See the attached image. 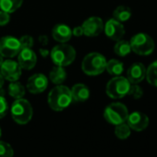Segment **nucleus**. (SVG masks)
<instances>
[{
    "instance_id": "4be33fe9",
    "label": "nucleus",
    "mask_w": 157,
    "mask_h": 157,
    "mask_svg": "<svg viewBox=\"0 0 157 157\" xmlns=\"http://www.w3.org/2000/svg\"><path fill=\"white\" fill-rule=\"evenodd\" d=\"M113 19L117 20L119 22L128 21L131 17V10L128 7L126 6H119L117 7L113 12Z\"/></svg>"
},
{
    "instance_id": "b1692460",
    "label": "nucleus",
    "mask_w": 157,
    "mask_h": 157,
    "mask_svg": "<svg viewBox=\"0 0 157 157\" xmlns=\"http://www.w3.org/2000/svg\"><path fill=\"white\" fill-rule=\"evenodd\" d=\"M146 78L151 85L157 87V60L146 68Z\"/></svg>"
},
{
    "instance_id": "a211bd4d",
    "label": "nucleus",
    "mask_w": 157,
    "mask_h": 157,
    "mask_svg": "<svg viewBox=\"0 0 157 157\" xmlns=\"http://www.w3.org/2000/svg\"><path fill=\"white\" fill-rule=\"evenodd\" d=\"M67 78V72L63 67L56 66L49 73V80L56 85L62 84Z\"/></svg>"
},
{
    "instance_id": "6ab92c4d",
    "label": "nucleus",
    "mask_w": 157,
    "mask_h": 157,
    "mask_svg": "<svg viewBox=\"0 0 157 157\" xmlns=\"http://www.w3.org/2000/svg\"><path fill=\"white\" fill-rule=\"evenodd\" d=\"M8 90H9V94L14 99L23 98V96L25 95V93H26L25 87L19 81L11 82L9 85Z\"/></svg>"
},
{
    "instance_id": "412c9836",
    "label": "nucleus",
    "mask_w": 157,
    "mask_h": 157,
    "mask_svg": "<svg viewBox=\"0 0 157 157\" xmlns=\"http://www.w3.org/2000/svg\"><path fill=\"white\" fill-rule=\"evenodd\" d=\"M105 70L114 77L120 76L124 71V64L117 59H110L106 62Z\"/></svg>"
},
{
    "instance_id": "1a4fd4ad",
    "label": "nucleus",
    "mask_w": 157,
    "mask_h": 157,
    "mask_svg": "<svg viewBox=\"0 0 157 157\" xmlns=\"http://www.w3.org/2000/svg\"><path fill=\"white\" fill-rule=\"evenodd\" d=\"M22 68L19 65L18 62L8 58L4 60L1 67H0V72H1L3 78L9 82H16L19 81L21 78Z\"/></svg>"
},
{
    "instance_id": "2eb2a0df",
    "label": "nucleus",
    "mask_w": 157,
    "mask_h": 157,
    "mask_svg": "<svg viewBox=\"0 0 157 157\" xmlns=\"http://www.w3.org/2000/svg\"><path fill=\"white\" fill-rule=\"evenodd\" d=\"M146 77V68L143 64L137 62L132 64L127 72V78L131 84L141 82Z\"/></svg>"
},
{
    "instance_id": "6e6552de",
    "label": "nucleus",
    "mask_w": 157,
    "mask_h": 157,
    "mask_svg": "<svg viewBox=\"0 0 157 157\" xmlns=\"http://www.w3.org/2000/svg\"><path fill=\"white\" fill-rule=\"evenodd\" d=\"M21 50L20 40L13 36H4L0 38V55L3 57L12 58L19 55Z\"/></svg>"
},
{
    "instance_id": "7c9ffc66",
    "label": "nucleus",
    "mask_w": 157,
    "mask_h": 157,
    "mask_svg": "<svg viewBox=\"0 0 157 157\" xmlns=\"http://www.w3.org/2000/svg\"><path fill=\"white\" fill-rule=\"evenodd\" d=\"M72 35L77 36V37H81V36L84 35L83 34V29H82V26H77V27H75L72 30Z\"/></svg>"
},
{
    "instance_id": "f3484780",
    "label": "nucleus",
    "mask_w": 157,
    "mask_h": 157,
    "mask_svg": "<svg viewBox=\"0 0 157 157\" xmlns=\"http://www.w3.org/2000/svg\"><path fill=\"white\" fill-rule=\"evenodd\" d=\"M72 100L77 103H82L89 99L90 89L82 83H77L70 89Z\"/></svg>"
},
{
    "instance_id": "473e14b6",
    "label": "nucleus",
    "mask_w": 157,
    "mask_h": 157,
    "mask_svg": "<svg viewBox=\"0 0 157 157\" xmlns=\"http://www.w3.org/2000/svg\"><path fill=\"white\" fill-rule=\"evenodd\" d=\"M4 62V57L0 55V67H1V65H2V63Z\"/></svg>"
},
{
    "instance_id": "c85d7f7f",
    "label": "nucleus",
    "mask_w": 157,
    "mask_h": 157,
    "mask_svg": "<svg viewBox=\"0 0 157 157\" xmlns=\"http://www.w3.org/2000/svg\"><path fill=\"white\" fill-rule=\"evenodd\" d=\"M20 40V43H21V49L22 48H32L33 46V44H34V41H33V38L30 35H24L22 37H21Z\"/></svg>"
},
{
    "instance_id": "7ed1b4c3",
    "label": "nucleus",
    "mask_w": 157,
    "mask_h": 157,
    "mask_svg": "<svg viewBox=\"0 0 157 157\" xmlns=\"http://www.w3.org/2000/svg\"><path fill=\"white\" fill-rule=\"evenodd\" d=\"M10 113L13 120L16 123L20 125H26L33 118V109L28 100L21 98L15 99L11 105Z\"/></svg>"
},
{
    "instance_id": "c756f323",
    "label": "nucleus",
    "mask_w": 157,
    "mask_h": 157,
    "mask_svg": "<svg viewBox=\"0 0 157 157\" xmlns=\"http://www.w3.org/2000/svg\"><path fill=\"white\" fill-rule=\"evenodd\" d=\"M10 21V13L0 10V26H5Z\"/></svg>"
},
{
    "instance_id": "cd10ccee",
    "label": "nucleus",
    "mask_w": 157,
    "mask_h": 157,
    "mask_svg": "<svg viewBox=\"0 0 157 157\" xmlns=\"http://www.w3.org/2000/svg\"><path fill=\"white\" fill-rule=\"evenodd\" d=\"M9 112V104L4 97V95L0 94V119L3 118Z\"/></svg>"
},
{
    "instance_id": "4468645a",
    "label": "nucleus",
    "mask_w": 157,
    "mask_h": 157,
    "mask_svg": "<svg viewBox=\"0 0 157 157\" xmlns=\"http://www.w3.org/2000/svg\"><path fill=\"white\" fill-rule=\"evenodd\" d=\"M18 63L22 69L31 70L37 63V56L32 48H22L18 55Z\"/></svg>"
},
{
    "instance_id": "423d86ee",
    "label": "nucleus",
    "mask_w": 157,
    "mask_h": 157,
    "mask_svg": "<svg viewBox=\"0 0 157 157\" xmlns=\"http://www.w3.org/2000/svg\"><path fill=\"white\" fill-rule=\"evenodd\" d=\"M131 51L139 56H149L151 55L155 48L154 41L152 38L146 33H137L134 35L130 42Z\"/></svg>"
},
{
    "instance_id": "2f4dec72",
    "label": "nucleus",
    "mask_w": 157,
    "mask_h": 157,
    "mask_svg": "<svg viewBox=\"0 0 157 157\" xmlns=\"http://www.w3.org/2000/svg\"><path fill=\"white\" fill-rule=\"evenodd\" d=\"M4 82H5V78H3L1 72H0V90H2V87L4 85Z\"/></svg>"
},
{
    "instance_id": "f257e3e1",
    "label": "nucleus",
    "mask_w": 157,
    "mask_h": 157,
    "mask_svg": "<svg viewBox=\"0 0 157 157\" xmlns=\"http://www.w3.org/2000/svg\"><path fill=\"white\" fill-rule=\"evenodd\" d=\"M72 102L73 100L70 89L62 84L56 85L48 94V105L52 110L56 112L65 110Z\"/></svg>"
},
{
    "instance_id": "a878e982",
    "label": "nucleus",
    "mask_w": 157,
    "mask_h": 157,
    "mask_svg": "<svg viewBox=\"0 0 157 157\" xmlns=\"http://www.w3.org/2000/svg\"><path fill=\"white\" fill-rule=\"evenodd\" d=\"M14 151L11 145L6 141L0 140V157H13Z\"/></svg>"
},
{
    "instance_id": "393cba45",
    "label": "nucleus",
    "mask_w": 157,
    "mask_h": 157,
    "mask_svg": "<svg viewBox=\"0 0 157 157\" xmlns=\"http://www.w3.org/2000/svg\"><path fill=\"white\" fill-rule=\"evenodd\" d=\"M130 133L131 129L126 122L118 124L115 128V135L119 140H127L130 136Z\"/></svg>"
},
{
    "instance_id": "ddd939ff",
    "label": "nucleus",
    "mask_w": 157,
    "mask_h": 157,
    "mask_svg": "<svg viewBox=\"0 0 157 157\" xmlns=\"http://www.w3.org/2000/svg\"><path fill=\"white\" fill-rule=\"evenodd\" d=\"M126 122L130 128V129L140 132L147 128L149 125V117H147V115L141 112L135 111L132 112L131 114H128Z\"/></svg>"
},
{
    "instance_id": "20e7f679",
    "label": "nucleus",
    "mask_w": 157,
    "mask_h": 157,
    "mask_svg": "<svg viewBox=\"0 0 157 157\" xmlns=\"http://www.w3.org/2000/svg\"><path fill=\"white\" fill-rule=\"evenodd\" d=\"M50 56L56 66L64 67L73 63L76 58V50L72 45L60 44L53 47L50 52Z\"/></svg>"
},
{
    "instance_id": "bb28decb",
    "label": "nucleus",
    "mask_w": 157,
    "mask_h": 157,
    "mask_svg": "<svg viewBox=\"0 0 157 157\" xmlns=\"http://www.w3.org/2000/svg\"><path fill=\"white\" fill-rule=\"evenodd\" d=\"M128 95H130L133 99H140L143 95V91L138 84H132L130 85Z\"/></svg>"
},
{
    "instance_id": "5701e85b",
    "label": "nucleus",
    "mask_w": 157,
    "mask_h": 157,
    "mask_svg": "<svg viewBox=\"0 0 157 157\" xmlns=\"http://www.w3.org/2000/svg\"><path fill=\"white\" fill-rule=\"evenodd\" d=\"M114 52L119 56H126L131 52V47L129 42L126 40H119L117 41L114 46Z\"/></svg>"
},
{
    "instance_id": "9b49d317",
    "label": "nucleus",
    "mask_w": 157,
    "mask_h": 157,
    "mask_svg": "<svg viewBox=\"0 0 157 157\" xmlns=\"http://www.w3.org/2000/svg\"><path fill=\"white\" fill-rule=\"evenodd\" d=\"M103 20L99 17H91L87 19L82 25L83 29V34L87 37L98 36L104 31Z\"/></svg>"
},
{
    "instance_id": "f03ea898",
    "label": "nucleus",
    "mask_w": 157,
    "mask_h": 157,
    "mask_svg": "<svg viewBox=\"0 0 157 157\" xmlns=\"http://www.w3.org/2000/svg\"><path fill=\"white\" fill-rule=\"evenodd\" d=\"M106 62V58L102 54L92 52L83 58L82 69L88 76H98L105 70Z\"/></svg>"
},
{
    "instance_id": "9d476101",
    "label": "nucleus",
    "mask_w": 157,
    "mask_h": 157,
    "mask_svg": "<svg viewBox=\"0 0 157 157\" xmlns=\"http://www.w3.org/2000/svg\"><path fill=\"white\" fill-rule=\"evenodd\" d=\"M48 86V78L43 73H36L31 76L28 81L26 88L33 94H38L44 93Z\"/></svg>"
},
{
    "instance_id": "f8f14e48",
    "label": "nucleus",
    "mask_w": 157,
    "mask_h": 157,
    "mask_svg": "<svg viewBox=\"0 0 157 157\" xmlns=\"http://www.w3.org/2000/svg\"><path fill=\"white\" fill-rule=\"evenodd\" d=\"M104 31L105 35L109 39L116 42L121 40L125 35V28L123 24L115 19H110L105 22L104 26Z\"/></svg>"
},
{
    "instance_id": "aec40b11",
    "label": "nucleus",
    "mask_w": 157,
    "mask_h": 157,
    "mask_svg": "<svg viewBox=\"0 0 157 157\" xmlns=\"http://www.w3.org/2000/svg\"><path fill=\"white\" fill-rule=\"evenodd\" d=\"M22 4L23 0H0V9L10 14L17 11Z\"/></svg>"
},
{
    "instance_id": "39448f33",
    "label": "nucleus",
    "mask_w": 157,
    "mask_h": 157,
    "mask_svg": "<svg viewBox=\"0 0 157 157\" xmlns=\"http://www.w3.org/2000/svg\"><path fill=\"white\" fill-rule=\"evenodd\" d=\"M131 83L125 77L115 76L107 82L105 92L112 99H121L128 95Z\"/></svg>"
},
{
    "instance_id": "dca6fc26",
    "label": "nucleus",
    "mask_w": 157,
    "mask_h": 157,
    "mask_svg": "<svg viewBox=\"0 0 157 157\" xmlns=\"http://www.w3.org/2000/svg\"><path fill=\"white\" fill-rule=\"evenodd\" d=\"M52 36L56 42L66 44L72 37V30L64 23H57L52 29Z\"/></svg>"
},
{
    "instance_id": "72a5a7b5",
    "label": "nucleus",
    "mask_w": 157,
    "mask_h": 157,
    "mask_svg": "<svg viewBox=\"0 0 157 157\" xmlns=\"http://www.w3.org/2000/svg\"><path fill=\"white\" fill-rule=\"evenodd\" d=\"M1 135H2V130H1V128H0V138H1Z\"/></svg>"
},
{
    "instance_id": "0eeeda50",
    "label": "nucleus",
    "mask_w": 157,
    "mask_h": 157,
    "mask_svg": "<svg viewBox=\"0 0 157 157\" xmlns=\"http://www.w3.org/2000/svg\"><path fill=\"white\" fill-rule=\"evenodd\" d=\"M128 110L122 103H112L108 105L104 111L105 119L112 125H118L127 121Z\"/></svg>"
}]
</instances>
